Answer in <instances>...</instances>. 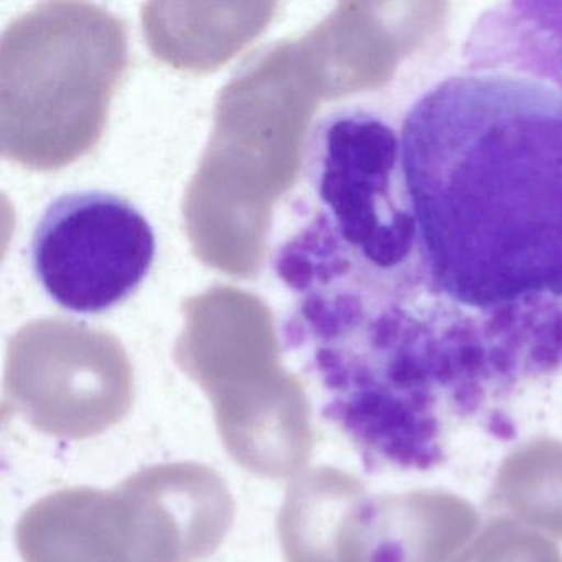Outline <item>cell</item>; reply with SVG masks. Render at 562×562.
Returning <instances> with one entry per match:
<instances>
[{
	"mask_svg": "<svg viewBox=\"0 0 562 562\" xmlns=\"http://www.w3.org/2000/svg\"><path fill=\"white\" fill-rule=\"evenodd\" d=\"M305 176L317 202L308 220L357 268L393 281L423 278L400 133L386 120L361 108L322 117Z\"/></svg>",
	"mask_w": 562,
	"mask_h": 562,
	"instance_id": "3",
	"label": "cell"
},
{
	"mask_svg": "<svg viewBox=\"0 0 562 562\" xmlns=\"http://www.w3.org/2000/svg\"><path fill=\"white\" fill-rule=\"evenodd\" d=\"M463 58L469 71L541 81L562 93V2H509L473 25Z\"/></svg>",
	"mask_w": 562,
	"mask_h": 562,
	"instance_id": "6",
	"label": "cell"
},
{
	"mask_svg": "<svg viewBox=\"0 0 562 562\" xmlns=\"http://www.w3.org/2000/svg\"><path fill=\"white\" fill-rule=\"evenodd\" d=\"M493 509L552 541H562V440L538 437L499 463Z\"/></svg>",
	"mask_w": 562,
	"mask_h": 562,
	"instance_id": "7",
	"label": "cell"
},
{
	"mask_svg": "<svg viewBox=\"0 0 562 562\" xmlns=\"http://www.w3.org/2000/svg\"><path fill=\"white\" fill-rule=\"evenodd\" d=\"M157 255L149 220L123 196L83 190L45 209L31 262L45 294L65 311L97 315L140 288Z\"/></svg>",
	"mask_w": 562,
	"mask_h": 562,
	"instance_id": "4",
	"label": "cell"
},
{
	"mask_svg": "<svg viewBox=\"0 0 562 562\" xmlns=\"http://www.w3.org/2000/svg\"><path fill=\"white\" fill-rule=\"evenodd\" d=\"M233 519L232 492L215 470L160 463L113 490L75 486L38 499L15 542L24 562H199Z\"/></svg>",
	"mask_w": 562,
	"mask_h": 562,
	"instance_id": "2",
	"label": "cell"
},
{
	"mask_svg": "<svg viewBox=\"0 0 562 562\" xmlns=\"http://www.w3.org/2000/svg\"><path fill=\"white\" fill-rule=\"evenodd\" d=\"M400 149L430 292L485 314L562 304V93L446 78L407 111Z\"/></svg>",
	"mask_w": 562,
	"mask_h": 562,
	"instance_id": "1",
	"label": "cell"
},
{
	"mask_svg": "<svg viewBox=\"0 0 562 562\" xmlns=\"http://www.w3.org/2000/svg\"><path fill=\"white\" fill-rule=\"evenodd\" d=\"M452 562H562V551L548 536L496 515Z\"/></svg>",
	"mask_w": 562,
	"mask_h": 562,
	"instance_id": "8",
	"label": "cell"
},
{
	"mask_svg": "<svg viewBox=\"0 0 562 562\" xmlns=\"http://www.w3.org/2000/svg\"><path fill=\"white\" fill-rule=\"evenodd\" d=\"M479 531L475 506L443 490L368 495L345 562H452Z\"/></svg>",
	"mask_w": 562,
	"mask_h": 562,
	"instance_id": "5",
	"label": "cell"
}]
</instances>
